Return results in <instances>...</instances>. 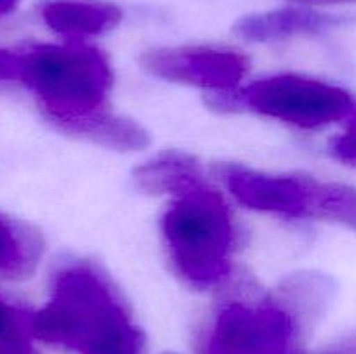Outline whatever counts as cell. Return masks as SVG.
<instances>
[{
  "instance_id": "2",
  "label": "cell",
  "mask_w": 356,
  "mask_h": 354,
  "mask_svg": "<svg viewBox=\"0 0 356 354\" xmlns=\"http://www.w3.org/2000/svg\"><path fill=\"white\" fill-rule=\"evenodd\" d=\"M174 271L197 290L219 287L233 271L236 229L232 210L205 179L174 194L160 219Z\"/></svg>"
},
{
  "instance_id": "1",
  "label": "cell",
  "mask_w": 356,
  "mask_h": 354,
  "mask_svg": "<svg viewBox=\"0 0 356 354\" xmlns=\"http://www.w3.org/2000/svg\"><path fill=\"white\" fill-rule=\"evenodd\" d=\"M33 333L75 354H141L146 344L117 288L87 260L56 271L47 304L33 312Z\"/></svg>"
},
{
  "instance_id": "17",
  "label": "cell",
  "mask_w": 356,
  "mask_h": 354,
  "mask_svg": "<svg viewBox=\"0 0 356 354\" xmlns=\"http://www.w3.org/2000/svg\"><path fill=\"white\" fill-rule=\"evenodd\" d=\"M14 65H16V58H14L13 51H3L0 49V80H10L14 75Z\"/></svg>"
},
{
  "instance_id": "7",
  "label": "cell",
  "mask_w": 356,
  "mask_h": 354,
  "mask_svg": "<svg viewBox=\"0 0 356 354\" xmlns=\"http://www.w3.org/2000/svg\"><path fill=\"white\" fill-rule=\"evenodd\" d=\"M216 172L243 207L287 219H306L309 176H275L236 163L218 165Z\"/></svg>"
},
{
  "instance_id": "15",
  "label": "cell",
  "mask_w": 356,
  "mask_h": 354,
  "mask_svg": "<svg viewBox=\"0 0 356 354\" xmlns=\"http://www.w3.org/2000/svg\"><path fill=\"white\" fill-rule=\"evenodd\" d=\"M348 118L346 128L330 141L329 151L337 162L356 167V108Z\"/></svg>"
},
{
  "instance_id": "12",
  "label": "cell",
  "mask_w": 356,
  "mask_h": 354,
  "mask_svg": "<svg viewBox=\"0 0 356 354\" xmlns=\"http://www.w3.org/2000/svg\"><path fill=\"white\" fill-rule=\"evenodd\" d=\"M68 134L117 151H138L149 144V134L141 124L110 110L76 121Z\"/></svg>"
},
{
  "instance_id": "3",
  "label": "cell",
  "mask_w": 356,
  "mask_h": 354,
  "mask_svg": "<svg viewBox=\"0 0 356 354\" xmlns=\"http://www.w3.org/2000/svg\"><path fill=\"white\" fill-rule=\"evenodd\" d=\"M17 82L37 97L56 127L68 132L76 121L108 110L113 69L101 49L66 40L21 52Z\"/></svg>"
},
{
  "instance_id": "18",
  "label": "cell",
  "mask_w": 356,
  "mask_h": 354,
  "mask_svg": "<svg viewBox=\"0 0 356 354\" xmlns=\"http://www.w3.org/2000/svg\"><path fill=\"white\" fill-rule=\"evenodd\" d=\"M292 2L313 7V6H348V3H356V0H292Z\"/></svg>"
},
{
  "instance_id": "20",
  "label": "cell",
  "mask_w": 356,
  "mask_h": 354,
  "mask_svg": "<svg viewBox=\"0 0 356 354\" xmlns=\"http://www.w3.org/2000/svg\"><path fill=\"white\" fill-rule=\"evenodd\" d=\"M163 354H176V353H163Z\"/></svg>"
},
{
  "instance_id": "14",
  "label": "cell",
  "mask_w": 356,
  "mask_h": 354,
  "mask_svg": "<svg viewBox=\"0 0 356 354\" xmlns=\"http://www.w3.org/2000/svg\"><path fill=\"white\" fill-rule=\"evenodd\" d=\"M35 339L33 312L0 298V354H40Z\"/></svg>"
},
{
  "instance_id": "16",
  "label": "cell",
  "mask_w": 356,
  "mask_h": 354,
  "mask_svg": "<svg viewBox=\"0 0 356 354\" xmlns=\"http://www.w3.org/2000/svg\"><path fill=\"white\" fill-rule=\"evenodd\" d=\"M312 354H356V332L350 333V335L341 337L339 340H336L334 344L327 346L325 349L318 351V353H312Z\"/></svg>"
},
{
  "instance_id": "13",
  "label": "cell",
  "mask_w": 356,
  "mask_h": 354,
  "mask_svg": "<svg viewBox=\"0 0 356 354\" xmlns=\"http://www.w3.org/2000/svg\"><path fill=\"white\" fill-rule=\"evenodd\" d=\"M306 219L336 222L356 233V187L309 177Z\"/></svg>"
},
{
  "instance_id": "11",
  "label": "cell",
  "mask_w": 356,
  "mask_h": 354,
  "mask_svg": "<svg viewBox=\"0 0 356 354\" xmlns=\"http://www.w3.org/2000/svg\"><path fill=\"white\" fill-rule=\"evenodd\" d=\"M42 252L44 242L33 228L0 214V274L10 280L31 276Z\"/></svg>"
},
{
  "instance_id": "9",
  "label": "cell",
  "mask_w": 356,
  "mask_h": 354,
  "mask_svg": "<svg viewBox=\"0 0 356 354\" xmlns=\"http://www.w3.org/2000/svg\"><path fill=\"white\" fill-rule=\"evenodd\" d=\"M42 19L66 40L82 42L118 26L122 9L103 0H49L42 6Z\"/></svg>"
},
{
  "instance_id": "4",
  "label": "cell",
  "mask_w": 356,
  "mask_h": 354,
  "mask_svg": "<svg viewBox=\"0 0 356 354\" xmlns=\"http://www.w3.org/2000/svg\"><path fill=\"white\" fill-rule=\"evenodd\" d=\"M221 110L254 111L301 130H318L350 117L355 101L343 87L298 73H278L228 94H214Z\"/></svg>"
},
{
  "instance_id": "10",
  "label": "cell",
  "mask_w": 356,
  "mask_h": 354,
  "mask_svg": "<svg viewBox=\"0 0 356 354\" xmlns=\"http://www.w3.org/2000/svg\"><path fill=\"white\" fill-rule=\"evenodd\" d=\"M204 179L197 158L183 151H163L136 167L134 183L148 194H177Z\"/></svg>"
},
{
  "instance_id": "8",
  "label": "cell",
  "mask_w": 356,
  "mask_h": 354,
  "mask_svg": "<svg viewBox=\"0 0 356 354\" xmlns=\"http://www.w3.org/2000/svg\"><path fill=\"white\" fill-rule=\"evenodd\" d=\"M344 23V17L315 10L313 7H284L243 16L236 21L233 30L249 42H280L294 37L322 35Z\"/></svg>"
},
{
  "instance_id": "19",
  "label": "cell",
  "mask_w": 356,
  "mask_h": 354,
  "mask_svg": "<svg viewBox=\"0 0 356 354\" xmlns=\"http://www.w3.org/2000/svg\"><path fill=\"white\" fill-rule=\"evenodd\" d=\"M21 0H0V16H6V14L13 12L17 6H19Z\"/></svg>"
},
{
  "instance_id": "5",
  "label": "cell",
  "mask_w": 356,
  "mask_h": 354,
  "mask_svg": "<svg viewBox=\"0 0 356 354\" xmlns=\"http://www.w3.org/2000/svg\"><path fill=\"white\" fill-rule=\"evenodd\" d=\"M308 323L278 294L229 298L216 309L200 337V354H296Z\"/></svg>"
},
{
  "instance_id": "6",
  "label": "cell",
  "mask_w": 356,
  "mask_h": 354,
  "mask_svg": "<svg viewBox=\"0 0 356 354\" xmlns=\"http://www.w3.org/2000/svg\"><path fill=\"white\" fill-rule=\"evenodd\" d=\"M139 62L156 78L198 87L212 94L240 89L250 65L249 58L240 51L216 45L152 49L141 56Z\"/></svg>"
}]
</instances>
